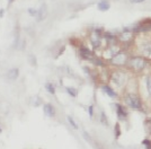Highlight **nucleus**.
I'll use <instances>...</instances> for the list:
<instances>
[{
	"instance_id": "obj_1",
	"label": "nucleus",
	"mask_w": 151,
	"mask_h": 149,
	"mask_svg": "<svg viewBox=\"0 0 151 149\" xmlns=\"http://www.w3.org/2000/svg\"><path fill=\"white\" fill-rule=\"evenodd\" d=\"M130 64H131L132 68H134L135 70H141L143 67L145 66V62H144L143 59L136 57V58H132V59L130 60Z\"/></svg>"
},
{
	"instance_id": "obj_2",
	"label": "nucleus",
	"mask_w": 151,
	"mask_h": 149,
	"mask_svg": "<svg viewBox=\"0 0 151 149\" xmlns=\"http://www.w3.org/2000/svg\"><path fill=\"white\" fill-rule=\"evenodd\" d=\"M126 103L131 107L133 108H141V103H140V99L136 96H133V95H129L126 97Z\"/></svg>"
},
{
	"instance_id": "obj_3",
	"label": "nucleus",
	"mask_w": 151,
	"mask_h": 149,
	"mask_svg": "<svg viewBox=\"0 0 151 149\" xmlns=\"http://www.w3.org/2000/svg\"><path fill=\"white\" fill-rule=\"evenodd\" d=\"M126 62V55L124 53H117L113 57L112 59V63L116 64V66H121V64H124Z\"/></svg>"
},
{
	"instance_id": "obj_4",
	"label": "nucleus",
	"mask_w": 151,
	"mask_h": 149,
	"mask_svg": "<svg viewBox=\"0 0 151 149\" xmlns=\"http://www.w3.org/2000/svg\"><path fill=\"white\" fill-rule=\"evenodd\" d=\"M46 16H48V7L45 5H43L42 7L37 10V20L42 22L46 18Z\"/></svg>"
},
{
	"instance_id": "obj_5",
	"label": "nucleus",
	"mask_w": 151,
	"mask_h": 149,
	"mask_svg": "<svg viewBox=\"0 0 151 149\" xmlns=\"http://www.w3.org/2000/svg\"><path fill=\"white\" fill-rule=\"evenodd\" d=\"M92 42L95 48H98L101 45V35L98 32H94V34L92 35Z\"/></svg>"
},
{
	"instance_id": "obj_6",
	"label": "nucleus",
	"mask_w": 151,
	"mask_h": 149,
	"mask_svg": "<svg viewBox=\"0 0 151 149\" xmlns=\"http://www.w3.org/2000/svg\"><path fill=\"white\" fill-rule=\"evenodd\" d=\"M80 53H81V55H82V58H85V59H90V60H94L95 58H92V53L88 50V49H86V48H82L81 50H80Z\"/></svg>"
},
{
	"instance_id": "obj_7",
	"label": "nucleus",
	"mask_w": 151,
	"mask_h": 149,
	"mask_svg": "<svg viewBox=\"0 0 151 149\" xmlns=\"http://www.w3.org/2000/svg\"><path fill=\"white\" fill-rule=\"evenodd\" d=\"M18 73H19V71L17 68H14V69H10V70L7 72V77L8 79L10 80H14V79H16L18 77Z\"/></svg>"
},
{
	"instance_id": "obj_8",
	"label": "nucleus",
	"mask_w": 151,
	"mask_h": 149,
	"mask_svg": "<svg viewBox=\"0 0 151 149\" xmlns=\"http://www.w3.org/2000/svg\"><path fill=\"white\" fill-rule=\"evenodd\" d=\"M44 113L48 116H53L55 114V112H54V108L51 104H46V105H44Z\"/></svg>"
},
{
	"instance_id": "obj_9",
	"label": "nucleus",
	"mask_w": 151,
	"mask_h": 149,
	"mask_svg": "<svg viewBox=\"0 0 151 149\" xmlns=\"http://www.w3.org/2000/svg\"><path fill=\"white\" fill-rule=\"evenodd\" d=\"M101 89H103V90H104V92H105L109 97H116V94L114 93V90H113L110 87H108V86H106V85H105V86H103V87H101Z\"/></svg>"
},
{
	"instance_id": "obj_10",
	"label": "nucleus",
	"mask_w": 151,
	"mask_h": 149,
	"mask_svg": "<svg viewBox=\"0 0 151 149\" xmlns=\"http://www.w3.org/2000/svg\"><path fill=\"white\" fill-rule=\"evenodd\" d=\"M98 9L101 10V11H106V10H108L109 9V3L107 1H101L99 3H98Z\"/></svg>"
},
{
	"instance_id": "obj_11",
	"label": "nucleus",
	"mask_w": 151,
	"mask_h": 149,
	"mask_svg": "<svg viewBox=\"0 0 151 149\" xmlns=\"http://www.w3.org/2000/svg\"><path fill=\"white\" fill-rule=\"evenodd\" d=\"M117 114H118V118H120L121 120H123V119H125V118H126L125 110H124L122 106H118V107H117Z\"/></svg>"
},
{
	"instance_id": "obj_12",
	"label": "nucleus",
	"mask_w": 151,
	"mask_h": 149,
	"mask_svg": "<svg viewBox=\"0 0 151 149\" xmlns=\"http://www.w3.org/2000/svg\"><path fill=\"white\" fill-rule=\"evenodd\" d=\"M67 92L71 95V96H77V90L75 88H71V87H67Z\"/></svg>"
},
{
	"instance_id": "obj_13",
	"label": "nucleus",
	"mask_w": 151,
	"mask_h": 149,
	"mask_svg": "<svg viewBox=\"0 0 151 149\" xmlns=\"http://www.w3.org/2000/svg\"><path fill=\"white\" fill-rule=\"evenodd\" d=\"M147 89H148V93L151 96V77L147 78Z\"/></svg>"
},
{
	"instance_id": "obj_14",
	"label": "nucleus",
	"mask_w": 151,
	"mask_h": 149,
	"mask_svg": "<svg viewBox=\"0 0 151 149\" xmlns=\"http://www.w3.org/2000/svg\"><path fill=\"white\" fill-rule=\"evenodd\" d=\"M46 89L50 92L51 94H54V93H55V89H54L52 84H46Z\"/></svg>"
},
{
	"instance_id": "obj_15",
	"label": "nucleus",
	"mask_w": 151,
	"mask_h": 149,
	"mask_svg": "<svg viewBox=\"0 0 151 149\" xmlns=\"http://www.w3.org/2000/svg\"><path fill=\"white\" fill-rule=\"evenodd\" d=\"M28 14H29L31 16H37V10L34 8H29L28 9Z\"/></svg>"
},
{
	"instance_id": "obj_16",
	"label": "nucleus",
	"mask_w": 151,
	"mask_h": 149,
	"mask_svg": "<svg viewBox=\"0 0 151 149\" xmlns=\"http://www.w3.org/2000/svg\"><path fill=\"white\" fill-rule=\"evenodd\" d=\"M68 121L70 122V124H71V125H72V127H73L75 129H78V125H77V124H76V123H75V121L72 120V118H70V116H68Z\"/></svg>"
},
{
	"instance_id": "obj_17",
	"label": "nucleus",
	"mask_w": 151,
	"mask_h": 149,
	"mask_svg": "<svg viewBox=\"0 0 151 149\" xmlns=\"http://www.w3.org/2000/svg\"><path fill=\"white\" fill-rule=\"evenodd\" d=\"M101 122H104L105 124H107V121H106V116H105V114L101 113Z\"/></svg>"
},
{
	"instance_id": "obj_18",
	"label": "nucleus",
	"mask_w": 151,
	"mask_h": 149,
	"mask_svg": "<svg viewBox=\"0 0 151 149\" xmlns=\"http://www.w3.org/2000/svg\"><path fill=\"white\" fill-rule=\"evenodd\" d=\"M133 3H138V2H143L144 0H131Z\"/></svg>"
},
{
	"instance_id": "obj_19",
	"label": "nucleus",
	"mask_w": 151,
	"mask_h": 149,
	"mask_svg": "<svg viewBox=\"0 0 151 149\" xmlns=\"http://www.w3.org/2000/svg\"><path fill=\"white\" fill-rule=\"evenodd\" d=\"M3 15H5V10H3V9H1V10H0V17H2Z\"/></svg>"
},
{
	"instance_id": "obj_20",
	"label": "nucleus",
	"mask_w": 151,
	"mask_h": 149,
	"mask_svg": "<svg viewBox=\"0 0 151 149\" xmlns=\"http://www.w3.org/2000/svg\"><path fill=\"white\" fill-rule=\"evenodd\" d=\"M89 114H90V115H92V106L89 107Z\"/></svg>"
},
{
	"instance_id": "obj_21",
	"label": "nucleus",
	"mask_w": 151,
	"mask_h": 149,
	"mask_svg": "<svg viewBox=\"0 0 151 149\" xmlns=\"http://www.w3.org/2000/svg\"><path fill=\"white\" fill-rule=\"evenodd\" d=\"M14 1H15V0H8V3H9V5H10V3H13Z\"/></svg>"
}]
</instances>
